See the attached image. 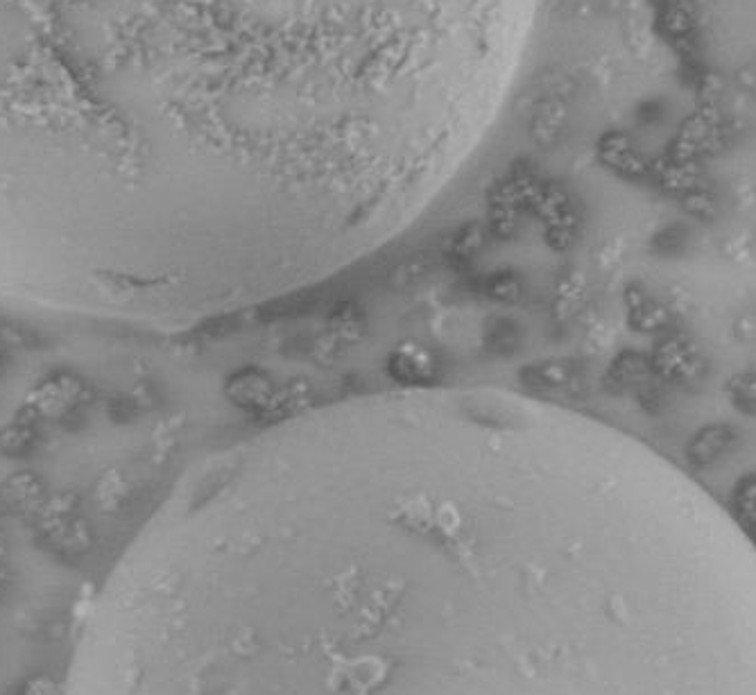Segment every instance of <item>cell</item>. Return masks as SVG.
<instances>
[{
    "label": "cell",
    "mask_w": 756,
    "mask_h": 695,
    "mask_svg": "<svg viewBox=\"0 0 756 695\" xmlns=\"http://www.w3.org/2000/svg\"><path fill=\"white\" fill-rule=\"evenodd\" d=\"M612 476L503 388L279 419L168 489L62 695H756V612L668 600Z\"/></svg>",
    "instance_id": "6da1fadb"
},
{
    "label": "cell",
    "mask_w": 756,
    "mask_h": 695,
    "mask_svg": "<svg viewBox=\"0 0 756 695\" xmlns=\"http://www.w3.org/2000/svg\"><path fill=\"white\" fill-rule=\"evenodd\" d=\"M383 0H0V297L218 313L238 188L349 71Z\"/></svg>",
    "instance_id": "7a4b0ae2"
}]
</instances>
